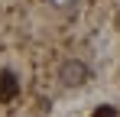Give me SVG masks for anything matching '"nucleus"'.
Returning a JSON list of instances; mask_svg holds the SVG:
<instances>
[{
	"label": "nucleus",
	"mask_w": 120,
	"mask_h": 117,
	"mask_svg": "<svg viewBox=\"0 0 120 117\" xmlns=\"http://www.w3.org/2000/svg\"><path fill=\"white\" fill-rule=\"evenodd\" d=\"M59 78H62V85L75 88V85H84V81L91 78V68H88L84 62H78V58H71V62H65V65H62Z\"/></svg>",
	"instance_id": "nucleus-1"
},
{
	"label": "nucleus",
	"mask_w": 120,
	"mask_h": 117,
	"mask_svg": "<svg viewBox=\"0 0 120 117\" xmlns=\"http://www.w3.org/2000/svg\"><path fill=\"white\" fill-rule=\"evenodd\" d=\"M20 94V78L13 72H0V101H13Z\"/></svg>",
	"instance_id": "nucleus-2"
},
{
	"label": "nucleus",
	"mask_w": 120,
	"mask_h": 117,
	"mask_svg": "<svg viewBox=\"0 0 120 117\" xmlns=\"http://www.w3.org/2000/svg\"><path fill=\"white\" fill-rule=\"evenodd\" d=\"M75 3L78 0H49V7H55V10H75Z\"/></svg>",
	"instance_id": "nucleus-3"
},
{
	"label": "nucleus",
	"mask_w": 120,
	"mask_h": 117,
	"mask_svg": "<svg viewBox=\"0 0 120 117\" xmlns=\"http://www.w3.org/2000/svg\"><path fill=\"white\" fill-rule=\"evenodd\" d=\"M91 117H117V107H110V104H104V107H98Z\"/></svg>",
	"instance_id": "nucleus-4"
}]
</instances>
